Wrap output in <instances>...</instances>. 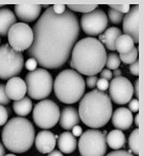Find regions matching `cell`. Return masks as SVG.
<instances>
[{
    "label": "cell",
    "instance_id": "obj_1",
    "mask_svg": "<svg viewBox=\"0 0 144 156\" xmlns=\"http://www.w3.org/2000/svg\"><path fill=\"white\" fill-rule=\"evenodd\" d=\"M34 41L28 55L46 69H59L66 63L79 35L77 16L69 9L62 15L54 13L49 7L33 28Z\"/></svg>",
    "mask_w": 144,
    "mask_h": 156
},
{
    "label": "cell",
    "instance_id": "obj_2",
    "mask_svg": "<svg viewBox=\"0 0 144 156\" xmlns=\"http://www.w3.org/2000/svg\"><path fill=\"white\" fill-rule=\"evenodd\" d=\"M106 50L98 39L86 37L76 42L72 50L70 65L79 74L96 76L106 63Z\"/></svg>",
    "mask_w": 144,
    "mask_h": 156
},
{
    "label": "cell",
    "instance_id": "obj_3",
    "mask_svg": "<svg viewBox=\"0 0 144 156\" xmlns=\"http://www.w3.org/2000/svg\"><path fill=\"white\" fill-rule=\"evenodd\" d=\"M112 100L104 92L93 89L85 94L80 100L79 119L90 128L104 127L112 119Z\"/></svg>",
    "mask_w": 144,
    "mask_h": 156
},
{
    "label": "cell",
    "instance_id": "obj_4",
    "mask_svg": "<svg viewBox=\"0 0 144 156\" xmlns=\"http://www.w3.org/2000/svg\"><path fill=\"white\" fill-rule=\"evenodd\" d=\"M35 128L32 123L23 117H16L7 121L2 130V141L9 151L22 154L32 147L35 141Z\"/></svg>",
    "mask_w": 144,
    "mask_h": 156
},
{
    "label": "cell",
    "instance_id": "obj_5",
    "mask_svg": "<svg viewBox=\"0 0 144 156\" xmlns=\"http://www.w3.org/2000/svg\"><path fill=\"white\" fill-rule=\"evenodd\" d=\"M54 90L61 102L74 104L83 97L85 83L83 76L74 69H65L57 75L54 82Z\"/></svg>",
    "mask_w": 144,
    "mask_h": 156
},
{
    "label": "cell",
    "instance_id": "obj_6",
    "mask_svg": "<svg viewBox=\"0 0 144 156\" xmlns=\"http://www.w3.org/2000/svg\"><path fill=\"white\" fill-rule=\"evenodd\" d=\"M28 96L34 100H44L53 89V77L47 69L39 68L30 71L25 77Z\"/></svg>",
    "mask_w": 144,
    "mask_h": 156
},
{
    "label": "cell",
    "instance_id": "obj_7",
    "mask_svg": "<svg viewBox=\"0 0 144 156\" xmlns=\"http://www.w3.org/2000/svg\"><path fill=\"white\" fill-rule=\"evenodd\" d=\"M24 59L22 52L15 51L9 44L0 46V78L9 80L23 70Z\"/></svg>",
    "mask_w": 144,
    "mask_h": 156
},
{
    "label": "cell",
    "instance_id": "obj_8",
    "mask_svg": "<svg viewBox=\"0 0 144 156\" xmlns=\"http://www.w3.org/2000/svg\"><path fill=\"white\" fill-rule=\"evenodd\" d=\"M81 156H104L107 150L105 134L98 129H88L82 133L79 140Z\"/></svg>",
    "mask_w": 144,
    "mask_h": 156
},
{
    "label": "cell",
    "instance_id": "obj_9",
    "mask_svg": "<svg viewBox=\"0 0 144 156\" xmlns=\"http://www.w3.org/2000/svg\"><path fill=\"white\" fill-rule=\"evenodd\" d=\"M60 108L55 101L42 100L36 105L33 110V119L38 127L51 129L60 119Z\"/></svg>",
    "mask_w": 144,
    "mask_h": 156
},
{
    "label": "cell",
    "instance_id": "obj_10",
    "mask_svg": "<svg viewBox=\"0 0 144 156\" xmlns=\"http://www.w3.org/2000/svg\"><path fill=\"white\" fill-rule=\"evenodd\" d=\"M9 45L17 51L28 50L34 41L32 28L24 23H16L7 34Z\"/></svg>",
    "mask_w": 144,
    "mask_h": 156
},
{
    "label": "cell",
    "instance_id": "obj_11",
    "mask_svg": "<svg viewBox=\"0 0 144 156\" xmlns=\"http://www.w3.org/2000/svg\"><path fill=\"white\" fill-rule=\"evenodd\" d=\"M80 25L85 34L90 36L101 34L108 26V17L106 13L98 8L90 13L84 14L80 19Z\"/></svg>",
    "mask_w": 144,
    "mask_h": 156
},
{
    "label": "cell",
    "instance_id": "obj_12",
    "mask_svg": "<svg viewBox=\"0 0 144 156\" xmlns=\"http://www.w3.org/2000/svg\"><path fill=\"white\" fill-rule=\"evenodd\" d=\"M110 98L117 105L129 103L134 94L133 85L129 79L124 76H118L112 79L109 84Z\"/></svg>",
    "mask_w": 144,
    "mask_h": 156
},
{
    "label": "cell",
    "instance_id": "obj_13",
    "mask_svg": "<svg viewBox=\"0 0 144 156\" xmlns=\"http://www.w3.org/2000/svg\"><path fill=\"white\" fill-rule=\"evenodd\" d=\"M139 5H135L130 9V11L123 16V29L124 34L130 36L135 43H139Z\"/></svg>",
    "mask_w": 144,
    "mask_h": 156
},
{
    "label": "cell",
    "instance_id": "obj_14",
    "mask_svg": "<svg viewBox=\"0 0 144 156\" xmlns=\"http://www.w3.org/2000/svg\"><path fill=\"white\" fill-rule=\"evenodd\" d=\"M5 94L9 100L19 101L25 97L27 93V86L25 81L18 76L9 78L5 85Z\"/></svg>",
    "mask_w": 144,
    "mask_h": 156
},
{
    "label": "cell",
    "instance_id": "obj_15",
    "mask_svg": "<svg viewBox=\"0 0 144 156\" xmlns=\"http://www.w3.org/2000/svg\"><path fill=\"white\" fill-rule=\"evenodd\" d=\"M14 10L19 20L24 23H32L40 17L42 6L38 5H16Z\"/></svg>",
    "mask_w": 144,
    "mask_h": 156
},
{
    "label": "cell",
    "instance_id": "obj_16",
    "mask_svg": "<svg viewBox=\"0 0 144 156\" xmlns=\"http://www.w3.org/2000/svg\"><path fill=\"white\" fill-rule=\"evenodd\" d=\"M57 138L58 136L49 130L40 131L35 138L36 147L42 154H49L55 147Z\"/></svg>",
    "mask_w": 144,
    "mask_h": 156
},
{
    "label": "cell",
    "instance_id": "obj_17",
    "mask_svg": "<svg viewBox=\"0 0 144 156\" xmlns=\"http://www.w3.org/2000/svg\"><path fill=\"white\" fill-rule=\"evenodd\" d=\"M113 126L120 130L129 129L133 124V115L128 108L119 107L112 115Z\"/></svg>",
    "mask_w": 144,
    "mask_h": 156
},
{
    "label": "cell",
    "instance_id": "obj_18",
    "mask_svg": "<svg viewBox=\"0 0 144 156\" xmlns=\"http://www.w3.org/2000/svg\"><path fill=\"white\" fill-rule=\"evenodd\" d=\"M59 120L61 128L66 130H69L74 128L75 125L79 124L80 119L78 111L74 107L66 106L61 112Z\"/></svg>",
    "mask_w": 144,
    "mask_h": 156
},
{
    "label": "cell",
    "instance_id": "obj_19",
    "mask_svg": "<svg viewBox=\"0 0 144 156\" xmlns=\"http://www.w3.org/2000/svg\"><path fill=\"white\" fill-rule=\"evenodd\" d=\"M17 22L14 12L8 8L0 9V35L5 37L7 35L9 28Z\"/></svg>",
    "mask_w": 144,
    "mask_h": 156
},
{
    "label": "cell",
    "instance_id": "obj_20",
    "mask_svg": "<svg viewBox=\"0 0 144 156\" xmlns=\"http://www.w3.org/2000/svg\"><path fill=\"white\" fill-rule=\"evenodd\" d=\"M122 34L121 30L116 27H111L105 29L104 34H99L98 41L103 44V46H105L108 50L116 51L115 43L116 39Z\"/></svg>",
    "mask_w": 144,
    "mask_h": 156
},
{
    "label": "cell",
    "instance_id": "obj_21",
    "mask_svg": "<svg viewBox=\"0 0 144 156\" xmlns=\"http://www.w3.org/2000/svg\"><path fill=\"white\" fill-rule=\"evenodd\" d=\"M58 147L62 153L71 154L74 152L77 147L76 137L72 133L68 131L63 132L58 137Z\"/></svg>",
    "mask_w": 144,
    "mask_h": 156
},
{
    "label": "cell",
    "instance_id": "obj_22",
    "mask_svg": "<svg viewBox=\"0 0 144 156\" xmlns=\"http://www.w3.org/2000/svg\"><path fill=\"white\" fill-rule=\"evenodd\" d=\"M125 136L120 129H113L106 136L108 146L115 150H119L125 144Z\"/></svg>",
    "mask_w": 144,
    "mask_h": 156
},
{
    "label": "cell",
    "instance_id": "obj_23",
    "mask_svg": "<svg viewBox=\"0 0 144 156\" xmlns=\"http://www.w3.org/2000/svg\"><path fill=\"white\" fill-rule=\"evenodd\" d=\"M32 101L28 97H24L19 101H14L13 103V110L19 117H25L29 114L32 111Z\"/></svg>",
    "mask_w": 144,
    "mask_h": 156
},
{
    "label": "cell",
    "instance_id": "obj_24",
    "mask_svg": "<svg viewBox=\"0 0 144 156\" xmlns=\"http://www.w3.org/2000/svg\"><path fill=\"white\" fill-rule=\"evenodd\" d=\"M116 50L120 54H125L130 52L135 47V42L133 39L127 34H121L116 39L115 43Z\"/></svg>",
    "mask_w": 144,
    "mask_h": 156
},
{
    "label": "cell",
    "instance_id": "obj_25",
    "mask_svg": "<svg viewBox=\"0 0 144 156\" xmlns=\"http://www.w3.org/2000/svg\"><path fill=\"white\" fill-rule=\"evenodd\" d=\"M139 129H135L129 137V147L130 151L135 155H139Z\"/></svg>",
    "mask_w": 144,
    "mask_h": 156
},
{
    "label": "cell",
    "instance_id": "obj_26",
    "mask_svg": "<svg viewBox=\"0 0 144 156\" xmlns=\"http://www.w3.org/2000/svg\"><path fill=\"white\" fill-rule=\"evenodd\" d=\"M138 58V49L134 47L132 50L130 51V52L125 53V54H120L119 55V58L120 61L126 64H131L137 60Z\"/></svg>",
    "mask_w": 144,
    "mask_h": 156
},
{
    "label": "cell",
    "instance_id": "obj_27",
    "mask_svg": "<svg viewBox=\"0 0 144 156\" xmlns=\"http://www.w3.org/2000/svg\"><path fill=\"white\" fill-rule=\"evenodd\" d=\"M121 61L119 58V56L117 55L116 53H109L108 56L106 57V63L105 65L106 67H108V69H118V67L120 66Z\"/></svg>",
    "mask_w": 144,
    "mask_h": 156
},
{
    "label": "cell",
    "instance_id": "obj_28",
    "mask_svg": "<svg viewBox=\"0 0 144 156\" xmlns=\"http://www.w3.org/2000/svg\"><path fill=\"white\" fill-rule=\"evenodd\" d=\"M66 7L71 10V11H76V12H81L84 14L90 13L93 10L98 8V5H66Z\"/></svg>",
    "mask_w": 144,
    "mask_h": 156
},
{
    "label": "cell",
    "instance_id": "obj_29",
    "mask_svg": "<svg viewBox=\"0 0 144 156\" xmlns=\"http://www.w3.org/2000/svg\"><path fill=\"white\" fill-rule=\"evenodd\" d=\"M107 17L110 19L111 23H113V24H119V23H122V21L123 19V15L115 10V9L109 8Z\"/></svg>",
    "mask_w": 144,
    "mask_h": 156
},
{
    "label": "cell",
    "instance_id": "obj_30",
    "mask_svg": "<svg viewBox=\"0 0 144 156\" xmlns=\"http://www.w3.org/2000/svg\"><path fill=\"white\" fill-rule=\"evenodd\" d=\"M5 86L4 84H0V105H2V106L9 104L10 101V100L5 94Z\"/></svg>",
    "mask_w": 144,
    "mask_h": 156
},
{
    "label": "cell",
    "instance_id": "obj_31",
    "mask_svg": "<svg viewBox=\"0 0 144 156\" xmlns=\"http://www.w3.org/2000/svg\"><path fill=\"white\" fill-rule=\"evenodd\" d=\"M8 117H9V114H8L7 109L4 106L0 105V126L5 125L7 123Z\"/></svg>",
    "mask_w": 144,
    "mask_h": 156
},
{
    "label": "cell",
    "instance_id": "obj_32",
    "mask_svg": "<svg viewBox=\"0 0 144 156\" xmlns=\"http://www.w3.org/2000/svg\"><path fill=\"white\" fill-rule=\"evenodd\" d=\"M109 82L108 80H105L104 78H100V79H98V82H97V84H96V87H98L97 89L101 91V92H104L107 90L109 88Z\"/></svg>",
    "mask_w": 144,
    "mask_h": 156
},
{
    "label": "cell",
    "instance_id": "obj_33",
    "mask_svg": "<svg viewBox=\"0 0 144 156\" xmlns=\"http://www.w3.org/2000/svg\"><path fill=\"white\" fill-rule=\"evenodd\" d=\"M109 8L115 9L116 11L120 12L121 14H127L130 11V5H110Z\"/></svg>",
    "mask_w": 144,
    "mask_h": 156
},
{
    "label": "cell",
    "instance_id": "obj_34",
    "mask_svg": "<svg viewBox=\"0 0 144 156\" xmlns=\"http://www.w3.org/2000/svg\"><path fill=\"white\" fill-rule=\"evenodd\" d=\"M37 64L36 60L33 58H30L25 62V68L29 71H34L35 69H37Z\"/></svg>",
    "mask_w": 144,
    "mask_h": 156
},
{
    "label": "cell",
    "instance_id": "obj_35",
    "mask_svg": "<svg viewBox=\"0 0 144 156\" xmlns=\"http://www.w3.org/2000/svg\"><path fill=\"white\" fill-rule=\"evenodd\" d=\"M128 109L131 112H137L139 111V100L138 99H131L129 102Z\"/></svg>",
    "mask_w": 144,
    "mask_h": 156
},
{
    "label": "cell",
    "instance_id": "obj_36",
    "mask_svg": "<svg viewBox=\"0 0 144 156\" xmlns=\"http://www.w3.org/2000/svg\"><path fill=\"white\" fill-rule=\"evenodd\" d=\"M98 78L97 77V76H88L87 79L85 80V84L87 85V87L91 89H93L94 87H96V84H97V82H98Z\"/></svg>",
    "mask_w": 144,
    "mask_h": 156
},
{
    "label": "cell",
    "instance_id": "obj_37",
    "mask_svg": "<svg viewBox=\"0 0 144 156\" xmlns=\"http://www.w3.org/2000/svg\"><path fill=\"white\" fill-rule=\"evenodd\" d=\"M106 156H135L132 154L130 152L126 151V150H115L111 153H109Z\"/></svg>",
    "mask_w": 144,
    "mask_h": 156
},
{
    "label": "cell",
    "instance_id": "obj_38",
    "mask_svg": "<svg viewBox=\"0 0 144 156\" xmlns=\"http://www.w3.org/2000/svg\"><path fill=\"white\" fill-rule=\"evenodd\" d=\"M52 9H53V11H54L55 14L60 16V15H62L65 13L66 7L63 5H55L52 6Z\"/></svg>",
    "mask_w": 144,
    "mask_h": 156
},
{
    "label": "cell",
    "instance_id": "obj_39",
    "mask_svg": "<svg viewBox=\"0 0 144 156\" xmlns=\"http://www.w3.org/2000/svg\"><path fill=\"white\" fill-rule=\"evenodd\" d=\"M130 71L132 75H134L135 76H139V61L136 60L133 64H130Z\"/></svg>",
    "mask_w": 144,
    "mask_h": 156
},
{
    "label": "cell",
    "instance_id": "obj_40",
    "mask_svg": "<svg viewBox=\"0 0 144 156\" xmlns=\"http://www.w3.org/2000/svg\"><path fill=\"white\" fill-rule=\"evenodd\" d=\"M112 73L110 69H104L100 71V76L101 78H104L105 80H111L112 78Z\"/></svg>",
    "mask_w": 144,
    "mask_h": 156
},
{
    "label": "cell",
    "instance_id": "obj_41",
    "mask_svg": "<svg viewBox=\"0 0 144 156\" xmlns=\"http://www.w3.org/2000/svg\"><path fill=\"white\" fill-rule=\"evenodd\" d=\"M73 129V135L74 136H80L82 133H83V129H82V127L81 126H79V125H75L74 128L72 129Z\"/></svg>",
    "mask_w": 144,
    "mask_h": 156
},
{
    "label": "cell",
    "instance_id": "obj_42",
    "mask_svg": "<svg viewBox=\"0 0 144 156\" xmlns=\"http://www.w3.org/2000/svg\"><path fill=\"white\" fill-rule=\"evenodd\" d=\"M133 89H134V93L135 94L136 99H138L139 98V79L138 78L135 81V85L133 87Z\"/></svg>",
    "mask_w": 144,
    "mask_h": 156
},
{
    "label": "cell",
    "instance_id": "obj_43",
    "mask_svg": "<svg viewBox=\"0 0 144 156\" xmlns=\"http://www.w3.org/2000/svg\"><path fill=\"white\" fill-rule=\"evenodd\" d=\"M47 156H63V155H62V154H61L60 151H58V150H53V151L50 152V153L48 154V155Z\"/></svg>",
    "mask_w": 144,
    "mask_h": 156
},
{
    "label": "cell",
    "instance_id": "obj_44",
    "mask_svg": "<svg viewBox=\"0 0 144 156\" xmlns=\"http://www.w3.org/2000/svg\"><path fill=\"white\" fill-rule=\"evenodd\" d=\"M112 75H114L115 76V77H118V76H122V71L121 69H116L114 70V73L112 74Z\"/></svg>",
    "mask_w": 144,
    "mask_h": 156
},
{
    "label": "cell",
    "instance_id": "obj_45",
    "mask_svg": "<svg viewBox=\"0 0 144 156\" xmlns=\"http://www.w3.org/2000/svg\"><path fill=\"white\" fill-rule=\"evenodd\" d=\"M5 149L4 145L0 142V156H5Z\"/></svg>",
    "mask_w": 144,
    "mask_h": 156
},
{
    "label": "cell",
    "instance_id": "obj_46",
    "mask_svg": "<svg viewBox=\"0 0 144 156\" xmlns=\"http://www.w3.org/2000/svg\"><path fill=\"white\" fill-rule=\"evenodd\" d=\"M139 118H140V114H136V116H135V124L137 127L139 126Z\"/></svg>",
    "mask_w": 144,
    "mask_h": 156
},
{
    "label": "cell",
    "instance_id": "obj_47",
    "mask_svg": "<svg viewBox=\"0 0 144 156\" xmlns=\"http://www.w3.org/2000/svg\"><path fill=\"white\" fill-rule=\"evenodd\" d=\"M5 156H17V155H15V154H6V155Z\"/></svg>",
    "mask_w": 144,
    "mask_h": 156
},
{
    "label": "cell",
    "instance_id": "obj_48",
    "mask_svg": "<svg viewBox=\"0 0 144 156\" xmlns=\"http://www.w3.org/2000/svg\"><path fill=\"white\" fill-rule=\"evenodd\" d=\"M3 6H4L3 5H0V9H1V8H3Z\"/></svg>",
    "mask_w": 144,
    "mask_h": 156
},
{
    "label": "cell",
    "instance_id": "obj_49",
    "mask_svg": "<svg viewBox=\"0 0 144 156\" xmlns=\"http://www.w3.org/2000/svg\"><path fill=\"white\" fill-rule=\"evenodd\" d=\"M0 43H1V40H0Z\"/></svg>",
    "mask_w": 144,
    "mask_h": 156
}]
</instances>
